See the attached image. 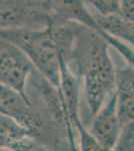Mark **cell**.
<instances>
[{
    "label": "cell",
    "instance_id": "1",
    "mask_svg": "<svg viewBox=\"0 0 134 151\" xmlns=\"http://www.w3.org/2000/svg\"><path fill=\"white\" fill-rule=\"evenodd\" d=\"M62 52L80 79L87 126L117 88V72L109 45L97 32L80 25L72 45Z\"/></svg>",
    "mask_w": 134,
    "mask_h": 151
},
{
    "label": "cell",
    "instance_id": "2",
    "mask_svg": "<svg viewBox=\"0 0 134 151\" xmlns=\"http://www.w3.org/2000/svg\"><path fill=\"white\" fill-rule=\"evenodd\" d=\"M0 35L1 40L20 48L41 77L59 93L62 52L53 25L44 29H1Z\"/></svg>",
    "mask_w": 134,
    "mask_h": 151
},
{
    "label": "cell",
    "instance_id": "3",
    "mask_svg": "<svg viewBox=\"0 0 134 151\" xmlns=\"http://www.w3.org/2000/svg\"><path fill=\"white\" fill-rule=\"evenodd\" d=\"M1 29H44L55 23L52 1L0 2Z\"/></svg>",
    "mask_w": 134,
    "mask_h": 151
},
{
    "label": "cell",
    "instance_id": "4",
    "mask_svg": "<svg viewBox=\"0 0 134 151\" xmlns=\"http://www.w3.org/2000/svg\"><path fill=\"white\" fill-rule=\"evenodd\" d=\"M36 69L20 48L6 40L0 41V84L29 99L27 81ZM30 100V99H29Z\"/></svg>",
    "mask_w": 134,
    "mask_h": 151
},
{
    "label": "cell",
    "instance_id": "5",
    "mask_svg": "<svg viewBox=\"0 0 134 151\" xmlns=\"http://www.w3.org/2000/svg\"><path fill=\"white\" fill-rule=\"evenodd\" d=\"M86 127L103 147L111 150L114 149L123 128L118 114L116 92L104 104Z\"/></svg>",
    "mask_w": 134,
    "mask_h": 151
},
{
    "label": "cell",
    "instance_id": "6",
    "mask_svg": "<svg viewBox=\"0 0 134 151\" xmlns=\"http://www.w3.org/2000/svg\"><path fill=\"white\" fill-rule=\"evenodd\" d=\"M0 112L36 134L42 128L43 121L30 100L5 86L0 87Z\"/></svg>",
    "mask_w": 134,
    "mask_h": 151
},
{
    "label": "cell",
    "instance_id": "7",
    "mask_svg": "<svg viewBox=\"0 0 134 151\" xmlns=\"http://www.w3.org/2000/svg\"><path fill=\"white\" fill-rule=\"evenodd\" d=\"M116 95L122 125L134 122V69L131 67L117 72Z\"/></svg>",
    "mask_w": 134,
    "mask_h": 151
},
{
    "label": "cell",
    "instance_id": "8",
    "mask_svg": "<svg viewBox=\"0 0 134 151\" xmlns=\"http://www.w3.org/2000/svg\"><path fill=\"white\" fill-rule=\"evenodd\" d=\"M36 135L8 117L0 116V146L3 149L21 151L35 141Z\"/></svg>",
    "mask_w": 134,
    "mask_h": 151
},
{
    "label": "cell",
    "instance_id": "9",
    "mask_svg": "<svg viewBox=\"0 0 134 151\" xmlns=\"http://www.w3.org/2000/svg\"><path fill=\"white\" fill-rule=\"evenodd\" d=\"M92 15L102 30L134 48V23L123 19L119 14L107 17H102L94 13Z\"/></svg>",
    "mask_w": 134,
    "mask_h": 151
},
{
    "label": "cell",
    "instance_id": "10",
    "mask_svg": "<svg viewBox=\"0 0 134 151\" xmlns=\"http://www.w3.org/2000/svg\"><path fill=\"white\" fill-rule=\"evenodd\" d=\"M73 124V127L76 130L77 133V142H78V151H113L111 149H107L103 147L92 136L89 132L88 128L85 126L81 118L75 120Z\"/></svg>",
    "mask_w": 134,
    "mask_h": 151
},
{
    "label": "cell",
    "instance_id": "11",
    "mask_svg": "<svg viewBox=\"0 0 134 151\" xmlns=\"http://www.w3.org/2000/svg\"><path fill=\"white\" fill-rule=\"evenodd\" d=\"M86 4L92 13L96 15L107 17V16L117 15L120 12V1H86Z\"/></svg>",
    "mask_w": 134,
    "mask_h": 151
},
{
    "label": "cell",
    "instance_id": "12",
    "mask_svg": "<svg viewBox=\"0 0 134 151\" xmlns=\"http://www.w3.org/2000/svg\"><path fill=\"white\" fill-rule=\"evenodd\" d=\"M113 151H134V122L123 126Z\"/></svg>",
    "mask_w": 134,
    "mask_h": 151
},
{
    "label": "cell",
    "instance_id": "13",
    "mask_svg": "<svg viewBox=\"0 0 134 151\" xmlns=\"http://www.w3.org/2000/svg\"><path fill=\"white\" fill-rule=\"evenodd\" d=\"M119 15L123 19L134 23V0H123L120 1V12Z\"/></svg>",
    "mask_w": 134,
    "mask_h": 151
},
{
    "label": "cell",
    "instance_id": "14",
    "mask_svg": "<svg viewBox=\"0 0 134 151\" xmlns=\"http://www.w3.org/2000/svg\"><path fill=\"white\" fill-rule=\"evenodd\" d=\"M21 151H51V150L48 149L47 147H45L44 145L38 143L37 141L35 140L34 142H32L30 145H28L27 147H25Z\"/></svg>",
    "mask_w": 134,
    "mask_h": 151
},
{
    "label": "cell",
    "instance_id": "15",
    "mask_svg": "<svg viewBox=\"0 0 134 151\" xmlns=\"http://www.w3.org/2000/svg\"><path fill=\"white\" fill-rule=\"evenodd\" d=\"M1 151H10V150H8V149H3V148H1Z\"/></svg>",
    "mask_w": 134,
    "mask_h": 151
}]
</instances>
